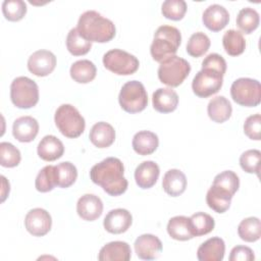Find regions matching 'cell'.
I'll list each match as a JSON object with an SVG mask.
<instances>
[{
    "instance_id": "4dcf8cb0",
    "label": "cell",
    "mask_w": 261,
    "mask_h": 261,
    "mask_svg": "<svg viewBox=\"0 0 261 261\" xmlns=\"http://www.w3.org/2000/svg\"><path fill=\"white\" fill-rule=\"evenodd\" d=\"M239 237L245 242H256L261 237V222L258 217L243 219L238 226Z\"/></svg>"
},
{
    "instance_id": "d6a6232c",
    "label": "cell",
    "mask_w": 261,
    "mask_h": 261,
    "mask_svg": "<svg viewBox=\"0 0 261 261\" xmlns=\"http://www.w3.org/2000/svg\"><path fill=\"white\" fill-rule=\"evenodd\" d=\"M190 218L191 229L194 237H200L209 233L215 226L214 218L204 212H197Z\"/></svg>"
},
{
    "instance_id": "7c38bea8",
    "label": "cell",
    "mask_w": 261,
    "mask_h": 261,
    "mask_svg": "<svg viewBox=\"0 0 261 261\" xmlns=\"http://www.w3.org/2000/svg\"><path fill=\"white\" fill-rule=\"evenodd\" d=\"M56 66V57L49 50H38L28 59L29 70L37 76L50 74Z\"/></svg>"
},
{
    "instance_id": "ffe728a7",
    "label": "cell",
    "mask_w": 261,
    "mask_h": 261,
    "mask_svg": "<svg viewBox=\"0 0 261 261\" xmlns=\"http://www.w3.org/2000/svg\"><path fill=\"white\" fill-rule=\"evenodd\" d=\"M160 174V169L157 163L148 160L140 163L135 170V179L139 188L150 189L152 188Z\"/></svg>"
},
{
    "instance_id": "f546056e",
    "label": "cell",
    "mask_w": 261,
    "mask_h": 261,
    "mask_svg": "<svg viewBox=\"0 0 261 261\" xmlns=\"http://www.w3.org/2000/svg\"><path fill=\"white\" fill-rule=\"evenodd\" d=\"M222 45L228 55L238 56L245 51L246 40L240 31L228 30L222 37Z\"/></svg>"
},
{
    "instance_id": "484cf974",
    "label": "cell",
    "mask_w": 261,
    "mask_h": 261,
    "mask_svg": "<svg viewBox=\"0 0 261 261\" xmlns=\"http://www.w3.org/2000/svg\"><path fill=\"white\" fill-rule=\"evenodd\" d=\"M207 112L211 120L217 123H222L230 117L232 107L230 102L224 96H217L209 101Z\"/></svg>"
},
{
    "instance_id": "5b68a950",
    "label": "cell",
    "mask_w": 261,
    "mask_h": 261,
    "mask_svg": "<svg viewBox=\"0 0 261 261\" xmlns=\"http://www.w3.org/2000/svg\"><path fill=\"white\" fill-rule=\"evenodd\" d=\"M191 71L190 63L176 55H172L160 62L158 67L159 81L171 88L178 87Z\"/></svg>"
},
{
    "instance_id": "8d00e7d4",
    "label": "cell",
    "mask_w": 261,
    "mask_h": 261,
    "mask_svg": "<svg viewBox=\"0 0 261 261\" xmlns=\"http://www.w3.org/2000/svg\"><path fill=\"white\" fill-rule=\"evenodd\" d=\"M56 170V177H57V186L65 189L73 185L77 177V170L76 167L68 162H61L57 165H55Z\"/></svg>"
},
{
    "instance_id": "74e56055",
    "label": "cell",
    "mask_w": 261,
    "mask_h": 261,
    "mask_svg": "<svg viewBox=\"0 0 261 261\" xmlns=\"http://www.w3.org/2000/svg\"><path fill=\"white\" fill-rule=\"evenodd\" d=\"M20 160V152L14 145L8 142L0 143V164L3 167H15Z\"/></svg>"
},
{
    "instance_id": "83f0119b",
    "label": "cell",
    "mask_w": 261,
    "mask_h": 261,
    "mask_svg": "<svg viewBox=\"0 0 261 261\" xmlns=\"http://www.w3.org/2000/svg\"><path fill=\"white\" fill-rule=\"evenodd\" d=\"M167 232L170 238L176 241H188L194 238L191 229L190 218L184 215L174 216L169 219L167 223Z\"/></svg>"
},
{
    "instance_id": "30bf717a",
    "label": "cell",
    "mask_w": 261,
    "mask_h": 261,
    "mask_svg": "<svg viewBox=\"0 0 261 261\" xmlns=\"http://www.w3.org/2000/svg\"><path fill=\"white\" fill-rule=\"evenodd\" d=\"M222 84L223 74L211 68H202L194 76L192 89L198 97L207 98L216 94L221 89Z\"/></svg>"
},
{
    "instance_id": "5bb4252c",
    "label": "cell",
    "mask_w": 261,
    "mask_h": 261,
    "mask_svg": "<svg viewBox=\"0 0 261 261\" xmlns=\"http://www.w3.org/2000/svg\"><path fill=\"white\" fill-rule=\"evenodd\" d=\"M133 222V216L126 209L117 208L110 210L103 221L104 228L114 234L122 233L126 231Z\"/></svg>"
},
{
    "instance_id": "f6af8a7d",
    "label": "cell",
    "mask_w": 261,
    "mask_h": 261,
    "mask_svg": "<svg viewBox=\"0 0 261 261\" xmlns=\"http://www.w3.org/2000/svg\"><path fill=\"white\" fill-rule=\"evenodd\" d=\"M254 259L253 250L247 246H236L230 251L229 261H251Z\"/></svg>"
},
{
    "instance_id": "8fae6325",
    "label": "cell",
    "mask_w": 261,
    "mask_h": 261,
    "mask_svg": "<svg viewBox=\"0 0 261 261\" xmlns=\"http://www.w3.org/2000/svg\"><path fill=\"white\" fill-rule=\"evenodd\" d=\"M27 230L35 237L47 234L52 226V218L48 211L43 208H34L30 210L24 218Z\"/></svg>"
},
{
    "instance_id": "60d3db41",
    "label": "cell",
    "mask_w": 261,
    "mask_h": 261,
    "mask_svg": "<svg viewBox=\"0 0 261 261\" xmlns=\"http://www.w3.org/2000/svg\"><path fill=\"white\" fill-rule=\"evenodd\" d=\"M187 11V3L184 0H166L162 3L161 12L163 16L171 20L181 19Z\"/></svg>"
},
{
    "instance_id": "836d02e7",
    "label": "cell",
    "mask_w": 261,
    "mask_h": 261,
    "mask_svg": "<svg viewBox=\"0 0 261 261\" xmlns=\"http://www.w3.org/2000/svg\"><path fill=\"white\" fill-rule=\"evenodd\" d=\"M237 25L245 34H251L260 22L259 13L252 7H245L239 11L237 16Z\"/></svg>"
},
{
    "instance_id": "cb8c5ba5",
    "label": "cell",
    "mask_w": 261,
    "mask_h": 261,
    "mask_svg": "<svg viewBox=\"0 0 261 261\" xmlns=\"http://www.w3.org/2000/svg\"><path fill=\"white\" fill-rule=\"evenodd\" d=\"M162 187L166 194L171 197H177L186 191L187 177L179 169H169L163 176Z\"/></svg>"
},
{
    "instance_id": "52a82bcc",
    "label": "cell",
    "mask_w": 261,
    "mask_h": 261,
    "mask_svg": "<svg viewBox=\"0 0 261 261\" xmlns=\"http://www.w3.org/2000/svg\"><path fill=\"white\" fill-rule=\"evenodd\" d=\"M121 108L128 113L143 111L148 104V95L144 85L139 81L126 82L118 95Z\"/></svg>"
},
{
    "instance_id": "bcb514c9",
    "label": "cell",
    "mask_w": 261,
    "mask_h": 261,
    "mask_svg": "<svg viewBox=\"0 0 261 261\" xmlns=\"http://www.w3.org/2000/svg\"><path fill=\"white\" fill-rule=\"evenodd\" d=\"M1 179H2V191H1L2 199H1V201L3 202V201L5 200V198L7 197V195L9 194V190H10V188H9V182L6 180L5 176L1 175Z\"/></svg>"
},
{
    "instance_id": "7a4b0ae2",
    "label": "cell",
    "mask_w": 261,
    "mask_h": 261,
    "mask_svg": "<svg viewBox=\"0 0 261 261\" xmlns=\"http://www.w3.org/2000/svg\"><path fill=\"white\" fill-rule=\"evenodd\" d=\"M76 29L90 42L106 43L115 36L114 23L95 10H87L82 13Z\"/></svg>"
},
{
    "instance_id": "3957f363",
    "label": "cell",
    "mask_w": 261,
    "mask_h": 261,
    "mask_svg": "<svg viewBox=\"0 0 261 261\" xmlns=\"http://www.w3.org/2000/svg\"><path fill=\"white\" fill-rule=\"evenodd\" d=\"M181 42V35L178 29L172 25H160L155 34L150 46L152 58L161 62L162 60L175 55Z\"/></svg>"
},
{
    "instance_id": "f35d334b",
    "label": "cell",
    "mask_w": 261,
    "mask_h": 261,
    "mask_svg": "<svg viewBox=\"0 0 261 261\" xmlns=\"http://www.w3.org/2000/svg\"><path fill=\"white\" fill-rule=\"evenodd\" d=\"M2 12L6 19L18 21L27 13V4L22 0H4L2 3Z\"/></svg>"
},
{
    "instance_id": "7402d4cb",
    "label": "cell",
    "mask_w": 261,
    "mask_h": 261,
    "mask_svg": "<svg viewBox=\"0 0 261 261\" xmlns=\"http://www.w3.org/2000/svg\"><path fill=\"white\" fill-rule=\"evenodd\" d=\"M37 152L41 159L45 161H54L63 155L64 146L57 137L47 135L38 144Z\"/></svg>"
},
{
    "instance_id": "9c48e42d",
    "label": "cell",
    "mask_w": 261,
    "mask_h": 261,
    "mask_svg": "<svg viewBox=\"0 0 261 261\" xmlns=\"http://www.w3.org/2000/svg\"><path fill=\"white\" fill-rule=\"evenodd\" d=\"M104 66L118 75H128L135 73L140 65L136 56L121 49H111L103 56Z\"/></svg>"
},
{
    "instance_id": "44dd1931",
    "label": "cell",
    "mask_w": 261,
    "mask_h": 261,
    "mask_svg": "<svg viewBox=\"0 0 261 261\" xmlns=\"http://www.w3.org/2000/svg\"><path fill=\"white\" fill-rule=\"evenodd\" d=\"M153 107L161 113H169L176 109L178 96L171 88H159L152 95Z\"/></svg>"
},
{
    "instance_id": "9a60e30c",
    "label": "cell",
    "mask_w": 261,
    "mask_h": 261,
    "mask_svg": "<svg viewBox=\"0 0 261 261\" xmlns=\"http://www.w3.org/2000/svg\"><path fill=\"white\" fill-rule=\"evenodd\" d=\"M202 20L208 30L219 32L228 23L229 13L224 6L220 4H212L204 10Z\"/></svg>"
},
{
    "instance_id": "e575fe53",
    "label": "cell",
    "mask_w": 261,
    "mask_h": 261,
    "mask_svg": "<svg viewBox=\"0 0 261 261\" xmlns=\"http://www.w3.org/2000/svg\"><path fill=\"white\" fill-rule=\"evenodd\" d=\"M57 186L56 170L54 165H47L43 167L37 174L35 180V187L37 191L41 193H47L52 191Z\"/></svg>"
},
{
    "instance_id": "d4e9b609",
    "label": "cell",
    "mask_w": 261,
    "mask_h": 261,
    "mask_svg": "<svg viewBox=\"0 0 261 261\" xmlns=\"http://www.w3.org/2000/svg\"><path fill=\"white\" fill-rule=\"evenodd\" d=\"M232 196L226 190L212 185L206 195V202L212 210L217 213H224L230 206Z\"/></svg>"
},
{
    "instance_id": "ba28073f",
    "label": "cell",
    "mask_w": 261,
    "mask_h": 261,
    "mask_svg": "<svg viewBox=\"0 0 261 261\" xmlns=\"http://www.w3.org/2000/svg\"><path fill=\"white\" fill-rule=\"evenodd\" d=\"M232 100L245 107H255L261 100V86L257 80L240 77L230 87Z\"/></svg>"
},
{
    "instance_id": "ac0fdd59",
    "label": "cell",
    "mask_w": 261,
    "mask_h": 261,
    "mask_svg": "<svg viewBox=\"0 0 261 261\" xmlns=\"http://www.w3.org/2000/svg\"><path fill=\"white\" fill-rule=\"evenodd\" d=\"M225 253V244L221 238L213 237L205 241L197 251L200 261H221Z\"/></svg>"
},
{
    "instance_id": "ee69618b",
    "label": "cell",
    "mask_w": 261,
    "mask_h": 261,
    "mask_svg": "<svg viewBox=\"0 0 261 261\" xmlns=\"http://www.w3.org/2000/svg\"><path fill=\"white\" fill-rule=\"evenodd\" d=\"M202 68H211L224 75L226 71V61L221 55L217 53H211L207 55L202 61Z\"/></svg>"
},
{
    "instance_id": "e0dca14e",
    "label": "cell",
    "mask_w": 261,
    "mask_h": 261,
    "mask_svg": "<svg viewBox=\"0 0 261 261\" xmlns=\"http://www.w3.org/2000/svg\"><path fill=\"white\" fill-rule=\"evenodd\" d=\"M39 133V123L32 116H20L16 118L12 125L13 137L21 142L29 143L35 140Z\"/></svg>"
},
{
    "instance_id": "2e32d148",
    "label": "cell",
    "mask_w": 261,
    "mask_h": 261,
    "mask_svg": "<svg viewBox=\"0 0 261 261\" xmlns=\"http://www.w3.org/2000/svg\"><path fill=\"white\" fill-rule=\"evenodd\" d=\"M76 212L82 219L94 221L99 218L103 212L102 200L96 195L85 194L76 203Z\"/></svg>"
},
{
    "instance_id": "8992f818",
    "label": "cell",
    "mask_w": 261,
    "mask_h": 261,
    "mask_svg": "<svg viewBox=\"0 0 261 261\" xmlns=\"http://www.w3.org/2000/svg\"><path fill=\"white\" fill-rule=\"evenodd\" d=\"M11 102L18 108L29 109L39 101V88L35 81L28 76H17L10 85Z\"/></svg>"
},
{
    "instance_id": "d590c367",
    "label": "cell",
    "mask_w": 261,
    "mask_h": 261,
    "mask_svg": "<svg viewBox=\"0 0 261 261\" xmlns=\"http://www.w3.org/2000/svg\"><path fill=\"white\" fill-rule=\"evenodd\" d=\"M210 44V39L206 34L202 32L194 33L187 43V52L192 57H200L208 51Z\"/></svg>"
},
{
    "instance_id": "7bdbcfd3",
    "label": "cell",
    "mask_w": 261,
    "mask_h": 261,
    "mask_svg": "<svg viewBox=\"0 0 261 261\" xmlns=\"http://www.w3.org/2000/svg\"><path fill=\"white\" fill-rule=\"evenodd\" d=\"M260 132H261V116L259 113L250 115L246 118L244 122V133L246 136L255 141L260 140Z\"/></svg>"
},
{
    "instance_id": "277c9868",
    "label": "cell",
    "mask_w": 261,
    "mask_h": 261,
    "mask_svg": "<svg viewBox=\"0 0 261 261\" xmlns=\"http://www.w3.org/2000/svg\"><path fill=\"white\" fill-rule=\"evenodd\" d=\"M54 121L59 132L70 139L80 137L86 127L85 118L70 104H62L56 109Z\"/></svg>"
},
{
    "instance_id": "b9f144b4",
    "label": "cell",
    "mask_w": 261,
    "mask_h": 261,
    "mask_svg": "<svg viewBox=\"0 0 261 261\" xmlns=\"http://www.w3.org/2000/svg\"><path fill=\"white\" fill-rule=\"evenodd\" d=\"M212 185H216L227 192H229L231 195H234L236 192L240 188V179L236 172L231 170H225L220 173H218L213 180Z\"/></svg>"
},
{
    "instance_id": "1f68e13d",
    "label": "cell",
    "mask_w": 261,
    "mask_h": 261,
    "mask_svg": "<svg viewBox=\"0 0 261 261\" xmlns=\"http://www.w3.org/2000/svg\"><path fill=\"white\" fill-rule=\"evenodd\" d=\"M66 48L70 54L81 56L87 54L92 48V42L86 40L76 28L71 29L66 37Z\"/></svg>"
},
{
    "instance_id": "4fadbf2b",
    "label": "cell",
    "mask_w": 261,
    "mask_h": 261,
    "mask_svg": "<svg viewBox=\"0 0 261 261\" xmlns=\"http://www.w3.org/2000/svg\"><path fill=\"white\" fill-rule=\"evenodd\" d=\"M137 256L143 260H154L162 252V243L158 237L151 233H144L135 241Z\"/></svg>"
},
{
    "instance_id": "f1b7e54d",
    "label": "cell",
    "mask_w": 261,
    "mask_h": 261,
    "mask_svg": "<svg viewBox=\"0 0 261 261\" xmlns=\"http://www.w3.org/2000/svg\"><path fill=\"white\" fill-rule=\"evenodd\" d=\"M69 73L74 82L79 84H88L95 79L97 68L92 61L82 59L72 63Z\"/></svg>"
},
{
    "instance_id": "603a6c76",
    "label": "cell",
    "mask_w": 261,
    "mask_h": 261,
    "mask_svg": "<svg viewBox=\"0 0 261 261\" xmlns=\"http://www.w3.org/2000/svg\"><path fill=\"white\" fill-rule=\"evenodd\" d=\"M89 138L94 146L107 148L111 146L115 140V130L108 122L99 121L92 126Z\"/></svg>"
},
{
    "instance_id": "d6986e66",
    "label": "cell",
    "mask_w": 261,
    "mask_h": 261,
    "mask_svg": "<svg viewBox=\"0 0 261 261\" xmlns=\"http://www.w3.org/2000/svg\"><path fill=\"white\" fill-rule=\"evenodd\" d=\"M130 256V247L126 242L114 241L101 248L98 259L100 261H128Z\"/></svg>"
},
{
    "instance_id": "ab89813d",
    "label": "cell",
    "mask_w": 261,
    "mask_h": 261,
    "mask_svg": "<svg viewBox=\"0 0 261 261\" xmlns=\"http://www.w3.org/2000/svg\"><path fill=\"white\" fill-rule=\"evenodd\" d=\"M261 152L257 149L245 151L240 157V165L244 171L248 173H255L259 176L260 171Z\"/></svg>"
},
{
    "instance_id": "4316f807",
    "label": "cell",
    "mask_w": 261,
    "mask_h": 261,
    "mask_svg": "<svg viewBox=\"0 0 261 261\" xmlns=\"http://www.w3.org/2000/svg\"><path fill=\"white\" fill-rule=\"evenodd\" d=\"M133 149L139 155H150L157 149L159 139L156 134L150 130L138 132L133 138Z\"/></svg>"
},
{
    "instance_id": "6da1fadb",
    "label": "cell",
    "mask_w": 261,
    "mask_h": 261,
    "mask_svg": "<svg viewBox=\"0 0 261 261\" xmlns=\"http://www.w3.org/2000/svg\"><path fill=\"white\" fill-rule=\"evenodd\" d=\"M123 173L122 162L116 157H107L91 168L90 178L108 195L119 196L126 191L128 186Z\"/></svg>"
}]
</instances>
